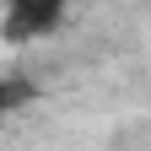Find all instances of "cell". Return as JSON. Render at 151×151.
Wrapping results in <instances>:
<instances>
[{
  "instance_id": "1",
  "label": "cell",
  "mask_w": 151,
  "mask_h": 151,
  "mask_svg": "<svg viewBox=\"0 0 151 151\" xmlns=\"http://www.w3.org/2000/svg\"><path fill=\"white\" fill-rule=\"evenodd\" d=\"M70 6H76V0H6V11H0V38H6V43L49 38L70 16Z\"/></svg>"
},
{
  "instance_id": "2",
  "label": "cell",
  "mask_w": 151,
  "mask_h": 151,
  "mask_svg": "<svg viewBox=\"0 0 151 151\" xmlns=\"http://www.w3.org/2000/svg\"><path fill=\"white\" fill-rule=\"evenodd\" d=\"M27 97H32V81H27V76H6V81H0V124H6V113L22 108Z\"/></svg>"
}]
</instances>
